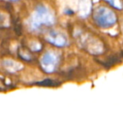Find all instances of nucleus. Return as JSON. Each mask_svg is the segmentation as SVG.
Listing matches in <instances>:
<instances>
[{
  "label": "nucleus",
  "mask_w": 123,
  "mask_h": 122,
  "mask_svg": "<svg viewBox=\"0 0 123 122\" xmlns=\"http://www.w3.org/2000/svg\"><path fill=\"white\" fill-rule=\"evenodd\" d=\"M93 18L96 25L100 28L108 29L117 23V15L111 9L106 7H99L93 13Z\"/></svg>",
  "instance_id": "nucleus-2"
},
{
  "label": "nucleus",
  "mask_w": 123,
  "mask_h": 122,
  "mask_svg": "<svg viewBox=\"0 0 123 122\" xmlns=\"http://www.w3.org/2000/svg\"><path fill=\"white\" fill-rule=\"evenodd\" d=\"M55 23V16L49 8L45 6L36 8L30 18V27L36 30L42 25H51Z\"/></svg>",
  "instance_id": "nucleus-1"
},
{
  "label": "nucleus",
  "mask_w": 123,
  "mask_h": 122,
  "mask_svg": "<svg viewBox=\"0 0 123 122\" xmlns=\"http://www.w3.org/2000/svg\"><path fill=\"white\" fill-rule=\"evenodd\" d=\"M105 1L117 9H122L123 8V3L121 0H105Z\"/></svg>",
  "instance_id": "nucleus-6"
},
{
  "label": "nucleus",
  "mask_w": 123,
  "mask_h": 122,
  "mask_svg": "<svg viewBox=\"0 0 123 122\" xmlns=\"http://www.w3.org/2000/svg\"><path fill=\"white\" fill-rule=\"evenodd\" d=\"M13 1H16V0H13Z\"/></svg>",
  "instance_id": "nucleus-7"
},
{
  "label": "nucleus",
  "mask_w": 123,
  "mask_h": 122,
  "mask_svg": "<svg viewBox=\"0 0 123 122\" xmlns=\"http://www.w3.org/2000/svg\"><path fill=\"white\" fill-rule=\"evenodd\" d=\"M46 39L56 47H65L68 43L65 34L58 31H50L46 36Z\"/></svg>",
  "instance_id": "nucleus-4"
},
{
  "label": "nucleus",
  "mask_w": 123,
  "mask_h": 122,
  "mask_svg": "<svg viewBox=\"0 0 123 122\" xmlns=\"http://www.w3.org/2000/svg\"><path fill=\"white\" fill-rule=\"evenodd\" d=\"M59 62H60V58L58 54H55V52L49 51L42 56L40 59V64L44 72L51 74L57 69Z\"/></svg>",
  "instance_id": "nucleus-3"
},
{
  "label": "nucleus",
  "mask_w": 123,
  "mask_h": 122,
  "mask_svg": "<svg viewBox=\"0 0 123 122\" xmlns=\"http://www.w3.org/2000/svg\"><path fill=\"white\" fill-rule=\"evenodd\" d=\"M2 64H3V68L10 73H15V72L19 71L20 70L23 69V64L21 63L11 59H4Z\"/></svg>",
  "instance_id": "nucleus-5"
}]
</instances>
